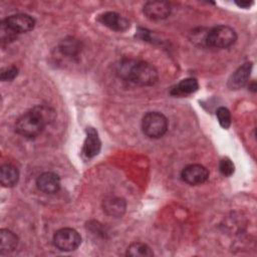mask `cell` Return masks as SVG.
<instances>
[{
  "instance_id": "obj_5",
  "label": "cell",
  "mask_w": 257,
  "mask_h": 257,
  "mask_svg": "<svg viewBox=\"0 0 257 257\" xmlns=\"http://www.w3.org/2000/svg\"><path fill=\"white\" fill-rule=\"evenodd\" d=\"M54 246L60 251H74L81 243V237L78 232L72 228H62L55 232L53 236Z\"/></svg>"
},
{
  "instance_id": "obj_8",
  "label": "cell",
  "mask_w": 257,
  "mask_h": 257,
  "mask_svg": "<svg viewBox=\"0 0 257 257\" xmlns=\"http://www.w3.org/2000/svg\"><path fill=\"white\" fill-rule=\"evenodd\" d=\"M144 14L151 20H162L171 13V5L166 1H149L144 5Z\"/></svg>"
},
{
  "instance_id": "obj_3",
  "label": "cell",
  "mask_w": 257,
  "mask_h": 257,
  "mask_svg": "<svg viewBox=\"0 0 257 257\" xmlns=\"http://www.w3.org/2000/svg\"><path fill=\"white\" fill-rule=\"evenodd\" d=\"M237 40V34L233 28L227 25L213 27L206 35L205 41L208 46L215 48H227Z\"/></svg>"
},
{
  "instance_id": "obj_2",
  "label": "cell",
  "mask_w": 257,
  "mask_h": 257,
  "mask_svg": "<svg viewBox=\"0 0 257 257\" xmlns=\"http://www.w3.org/2000/svg\"><path fill=\"white\" fill-rule=\"evenodd\" d=\"M117 74L135 84L142 86L154 85L158 81V71L151 63L142 60L123 59L117 65Z\"/></svg>"
},
{
  "instance_id": "obj_16",
  "label": "cell",
  "mask_w": 257,
  "mask_h": 257,
  "mask_svg": "<svg viewBox=\"0 0 257 257\" xmlns=\"http://www.w3.org/2000/svg\"><path fill=\"white\" fill-rule=\"evenodd\" d=\"M126 256L131 257H152L154 253L152 249L145 243L135 242L132 243L126 249Z\"/></svg>"
},
{
  "instance_id": "obj_15",
  "label": "cell",
  "mask_w": 257,
  "mask_h": 257,
  "mask_svg": "<svg viewBox=\"0 0 257 257\" xmlns=\"http://www.w3.org/2000/svg\"><path fill=\"white\" fill-rule=\"evenodd\" d=\"M19 180V172L13 165L6 164L0 169V183L3 187H14Z\"/></svg>"
},
{
  "instance_id": "obj_13",
  "label": "cell",
  "mask_w": 257,
  "mask_h": 257,
  "mask_svg": "<svg viewBox=\"0 0 257 257\" xmlns=\"http://www.w3.org/2000/svg\"><path fill=\"white\" fill-rule=\"evenodd\" d=\"M103 211L111 217H121L126 208V203L123 199L118 197H108L102 202Z\"/></svg>"
},
{
  "instance_id": "obj_23",
  "label": "cell",
  "mask_w": 257,
  "mask_h": 257,
  "mask_svg": "<svg viewBox=\"0 0 257 257\" xmlns=\"http://www.w3.org/2000/svg\"><path fill=\"white\" fill-rule=\"evenodd\" d=\"M253 2H249V1H236V4L241 7V8H248L250 7V5H252Z\"/></svg>"
},
{
  "instance_id": "obj_14",
  "label": "cell",
  "mask_w": 257,
  "mask_h": 257,
  "mask_svg": "<svg viewBox=\"0 0 257 257\" xmlns=\"http://www.w3.org/2000/svg\"><path fill=\"white\" fill-rule=\"evenodd\" d=\"M18 245V237L8 229L0 230V254L5 255L13 252Z\"/></svg>"
},
{
  "instance_id": "obj_21",
  "label": "cell",
  "mask_w": 257,
  "mask_h": 257,
  "mask_svg": "<svg viewBox=\"0 0 257 257\" xmlns=\"http://www.w3.org/2000/svg\"><path fill=\"white\" fill-rule=\"evenodd\" d=\"M219 170H220L222 175H224L226 177H229L234 173L235 167H234V164L231 162V160L225 158V159H222L220 161Z\"/></svg>"
},
{
  "instance_id": "obj_11",
  "label": "cell",
  "mask_w": 257,
  "mask_h": 257,
  "mask_svg": "<svg viewBox=\"0 0 257 257\" xmlns=\"http://www.w3.org/2000/svg\"><path fill=\"white\" fill-rule=\"evenodd\" d=\"M98 20L103 25L114 31L121 32L130 28L128 20L115 12H105L99 16Z\"/></svg>"
},
{
  "instance_id": "obj_19",
  "label": "cell",
  "mask_w": 257,
  "mask_h": 257,
  "mask_svg": "<svg viewBox=\"0 0 257 257\" xmlns=\"http://www.w3.org/2000/svg\"><path fill=\"white\" fill-rule=\"evenodd\" d=\"M216 115H217V118L219 120L220 125L223 128L227 130L231 124V113H230L229 109L224 107V106H221L217 109Z\"/></svg>"
},
{
  "instance_id": "obj_20",
  "label": "cell",
  "mask_w": 257,
  "mask_h": 257,
  "mask_svg": "<svg viewBox=\"0 0 257 257\" xmlns=\"http://www.w3.org/2000/svg\"><path fill=\"white\" fill-rule=\"evenodd\" d=\"M17 35L15 32H13L11 29H9L5 23L2 21L0 25V39L2 43H8L17 38Z\"/></svg>"
},
{
  "instance_id": "obj_18",
  "label": "cell",
  "mask_w": 257,
  "mask_h": 257,
  "mask_svg": "<svg viewBox=\"0 0 257 257\" xmlns=\"http://www.w3.org/2000/svg\"><path fill=\"white\" fill-rule=\"evenodd\" d=\"M60 51L63 54L73 56V55L77 54V52L79 51V44L74 39L64 40L60 45Z\"/></svg>"
},
{
  "instance_id": "obj_22",
  "label": "cell",
  "mask_w": 257,
  "mask_h": 257,
  "mask_svg": "<svg viewBox=\"0 0 257 257\" xmlns=\"http://www.w3.org/2000/svg\"><path fill=\"white\" fill-rule=\"evenodd\" d=\"M18 74V68L16 66H9V67H5L1 70L0 73V77L3 81H7V80H12L14 79Z\"/></svg>"
},
{
  "instance_id": "obj_1",
  "label": "cell",
  "mask_w": 257,
  "mask_h": 257,
  "mask_svg": "<svg viewBox=\"0 0 257 257\" xmlns=\"http://www.w3.org/2000/svg\"><path fill=\"white\" fill-rule=\"evenodd\" d=\"M55 118V111L45 105H36L23 113L16 121L15 131L18 135L32 139L39 136L47 124Z\"/></svg>"
},
{
  "instance_id": "obj_10",
  "label": "cell",
  "mask_w": 257,
  "mask_h": 257,
  "mask_svg": "<svg viewBox=\"0 0 257 257\" xmlns=\"http://www.w3.org/2000/svg\"><path fill=\"white\" fill-rule=\"evenodd\" d=\"M252 70V63L251 62H246L243 65H241L240 67H238L229 77L228 79V87L230 89H239L241 87H243L249 77H250V73Z\"/></svg>"
},
{
  "instance_id": "obj_4",
  "label": "cell",
  "mask_w": 257,
  "mask_h": 257,
  "mask_svg": "<svg viewBox=\"0 0 257 257\" xmlns=\"http://www.w3.org/2000/svg\"><path fill=\"white\" fill-rule=\"evenodd\" d=\"M168 130L167 117L159 111H150L142 119V131L151 139L163 137Z\"/></svg>"
},
{
  "instance_id": "obj_12",
  "label": "cell",
  "mask_w": 257,
  "mask_h": 257,
  "mask_svg": "<svg viewBox=\"0 0 257 257\" xmlns=\"http://www.w3.org/2000/svg\"><path fill=\"white\" fill-rule=\"evenodd\" d=\"M101 143L97 132L93 127L86 128V138L83 145V154L86 158H93L100 152Z\"/></svg>"
},
{
  "instance_id": "obj_6",
  "label": "cell",
  "mask_w": 257,
  "mask_h": 257,
  "mask_svg": "<svg viewBox=\"0 0 257 257\" xmlns=\"http://www.w3.org/2000/svg\"><path fill=\"white\" fill-rule=\"evenodd\" d=\"M5 25L16 34L28 32L35 26V20L28 14H13L3 20Z\"/></svg>"
},
{
  "instance_id": "obj_7",
  "label": "cell",
  "mask_w": 257,
  "mask_h": 257,
  "mask_svg": "<svg viewBox=\"0 0 257 257\" xmlns=\"http://www.w3.org/2000/svg\"><path fill=\"white\" fill-rule=\"evenodd\" d=\"M181 177L189 185H200L208 180L209 172L204 166L194 164L185 167L181 173Z\"/></svg>"
},
{
  "instance_id": "obj_17",
  "label": "cell",
  "mask_w": 257,
  "mask_h": 257,
  "mask_svg": "<svg viewBox=\"0 0 257 257\" xmlns=\"http://www.w3.org/2000/svg\"><path fill=\"white\" fill-rule=\"evenodd\" d=\"M199 88V83L195 78H185L181 80L173 89L175 94H190Z\"/></svg>"
},
{
  "instance_id": "obj_9",
  "label": "cell",
  "mask_w": 257,
  "mask_h": 257,
  "mask_svg": "<svg viewBox=\"0 0 257 257\" xmlns=\"http://www.w3.org/2000/svg\"><path fill=\"white\" fill-rule=\"evenodd\" d=\"M36 186L45 194H54L60 189V178L55 173L45 172L37 178Z\"/></svg>"
}]
</instances>
